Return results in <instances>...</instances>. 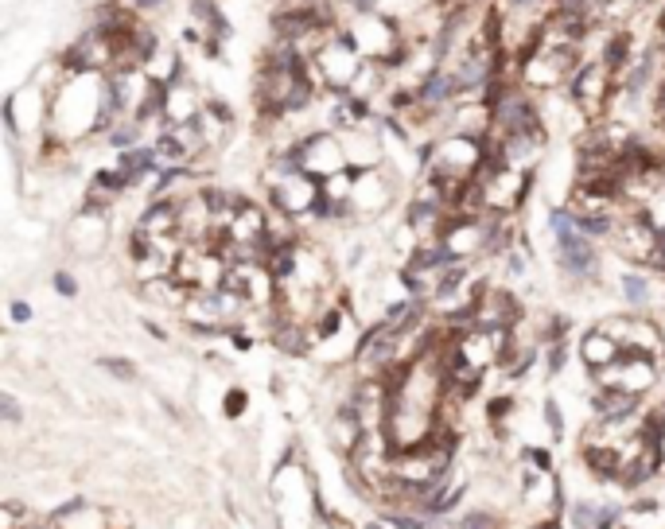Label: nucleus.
I'll return each mask as SVG.
<instances>
[{
    "label": "nucleus",
    "mask_w": 665,
    "mask_h": 529,
    "mask_svg": "<svg viewBox=\"0 0 665 529\" xmlns=\"http://www.w3.org/2000/svg\"><path fill=\"white\" fill-rule=\"evenodd\" d=\"M483 164H486L483 137L452 132V137H444L436 148H432V183L444 187V195H459L475 183Z\"/></svg>",
    "instance_id": "obj_1"
},
{
    "label": "nucleus",
    "mask_w": 665,
    "mask_h": 529,
    "mask_svg": "<svg viewBox=\"0 0 665 529\" xmlns=\"http://www.w3.org/2000/svg\"><path fill=\"white\" fill-rule=\"evenodd\" d=\"M366 66L362 51L354 47L351 36H327L319 47L312 51V74L323 82L327 90H351L354 78H358V70Z\"/></svg>",
    "instance_id": "obj_2"
},
{
    "label": "nucleus",
    "mask_w": 665,
    "mask_h": 529,
    "mask_svg": "<svg viewBox=\"0 0 665 529\" xmlns=\"http://www.w3.org/2000/svg\"><path fill=\"white\" fill-rule=\"evenodd\" d=\"M346 36L354 39V47L362 51V59L370 63H397L405 55V39L397 36V23L385 20V16L370 12V8H358V16L351 20Z\"/></svg>",
    "instance_id": "obj_3"
},
{
    "label": "nucleus",
    "mask_w": 665,
    "mask_h": 529,
    "mask_svg": "<svg viewBox=\"0 0 665 529\" xmlns=\"http://www.w3.org/2000/svg\"><path fill=\"white\" fill-rule=\"evenodd\" d=\"M576 70H580L576 47H556V43H541V39H533L526 59H521V78L533 90H553Z\"/></svg>",
    "instance_id": "obj_4"
},
{
    "label": "nucleus",
    "mask_w": 665,
    "mask_h": 529,
    "mask_svg": "<svg viewBox=\"0 0 665 529\" xmlns=\"http://www.w3.org/2000/svg\"><path fill=\"white\" fill-rule=\"evenodd\" d=\"M595 374H600V390H622V393L638 397L650 390L654 378H658V358L638 354V351H622L611 366L595 370Z\"/></svg>",
    "instance_id": "obj_5"
},
{
    "label": "nucleus",
    "mask_w": 665,
    "mask_h": 529,
    "mask_svg": "<svg viewBox=\"0 0 665 529\" xmlns=\"http://www.w3.org/2000/svg\"><path fill=\"white\" fill-rule=\"evenodd\" d=\"M553 234H556V245H560V264L572 272V277H595L600 261H595V250L587 245V237L580 234L576 218L568 210H553Z\"/></svg>",
    "instance_id": "obj_6"
},
{
    "label": "nucleus",
    "mask_w": 665,
    "mask_h": 529,
    "mask_svg": "<svg viewBox=\"0 0 665 529\" xmlns=\"http://www.w3.org/2000/svg\"><path fill=\"white\" fill-rule=\"evenodd\" d=\"M226 288L242 296L249 308H269V304L280 296L277 277H272L269 264H261V261H253V264H249V261H234V264H230V272H226Z\"/></svg>",
    "instance_id": "obj_7"
},
{
    "label": "nucleus",
    "mask_w": 665,
    "mask_h": 529,
    "mask_svg": "<svg viewBox=\"0 0 665 529\" xmlns=\"http://www.w3.org/2000/svg\"><path fill=\"white\" fill-rule=\"evenodd\" d=\"M300 164L307 176L315 179H331L346 168V144L335 137V132H315V137L300 140Z\"/></svg>",
    "instance_id": "obj_8"
},
{
    "label": "nucleus",
    "mask_w": 665,
    "mask_h": 529,
    "mask_svg": "<svg viewBox=\"0 0 665 529\" xmlns=\"http://www.w3.org/2000/svg\"><path fill=\"white\" fill-rule=\"evenodd\" d=\"M323 179L307 176V171H292V176L277 179L272 183V203L284 218H300V214H312L315 203L323 198Z\"/></svg>",
    "instance_id": "obj_9"
},
{
    "label": "nucleus",
    "mask_w": 665,
    "mask_h": 529,
    "mask_svg": "<svg viewBox=\"0 0 665 529\" xmlns=\"http://www.w3.org/2000/svg\"><path fill=\"white\" fill-rule=\"evenodd\" d=\"M611 86H615V70L603 59L584 63L572 74V97H576V105L584 113H600L607 105V97H611Z\"/></svg>",
    "instance_id": "obj_10"
},
{
    "label": "nucleus",
    "mask_w": 665,
    "mask_h": 529,
    "mask_svg": "<svg viewBox=\"0 0 665 529\" xmlns=\"http://www.w3.org/2000/svg\"><path fill=\"white\" fill-rule=\"evenodd\" d=\"M471 311H475V327H486V331H498V327H514L518 324V300H514L510 292H502V288H483L479 292V300L471 304Z\"/></svg>",
    "instance_id": "obj_11"
},
{
    "label": "nucleus",
    "mask_w": 665,
    "mask_h": 529,
    "mask_svg": "<svg viewBox=\"0 0 665 529\" xmlns=\"http://www.w3.org/2000/svg\"><path fill=\"white\" fill-rule=\"evenodd\" d=\"M603 331H611L615 338L622 343V351H638V354H650V358L661 362V335L658 327L650 324V319H615V324H607Z\"/></svg>",
    "instance_id": "obj_12"
},
{
    "label": "nucleus",
    "mask_w": 665,
    "mask_h": 529,
    "mask_svg": "<svg viewBox=\"0 0 665 529\" xmlns=\"http://www.w3.org/2000/svg\"><path fill=\"white\" fill-rule=\"evenodd\" d=\"M545 148V132H514V137H502L498 140V156H502V164H510V168H521L526 171L529 164L541 156Z\"/></svg>",
    "instance_id": "obj_13"
},
{
    "label": "nucleus",
    "mask_w": 665,
    "mask_h": 529,
    "mask_svg": "<svg viewBox=\"0 0 665 529\" xmlns=\"http://www.w3.org/2000/svg\"><path fill=\"white\" fill-rule=\"evenodd\" d=\"M654 245H658V230H654L646 218L622 222V230H619V250L627 253V257L650 261V257H654Z\"/></svg>",
    "instance_id": "obj_14"
},
{
    "label": "nucleus",
    "mask_w": 665,
    "mask_h": 529,
    "mask_svg": "<svg viewBox=\"0 0 665 529\" xmlns=\"http://www.w3.org/2000/svg\"><path fill=\"white\" fill-rule=\"evenodd\" d=\"M164 121L168 125H187V121H198V97L191 86L183 82H171L164 90Z\"/></svg>",
    "instance_id": "obj_15"
},
{
    "label": "nucleus",
    "mask_w": 665,
    "mask_h": 529,
    "mask_svg": "<svg viewBox=\"0 0 665 529\" xmlns=\"http://www.w3.org/2000/svg\"><path fill=\"white\" fill-rule=\"evenodd\" d=\"M580 354H584V362H587L592 370H603V366H611V362L622 354V343L611 335V331L595 327V331H587V335H584V343H580Z\"/></svg>",
    "instance_id": "obj_16"
},
{
    "label": "nucleus",
    "mask_w": 665,
    "mask_h": 529,
    "mask_svg": "<svg viewBox=\"0 0 665 529\" xmlns=\"http://www.w3.org/2000/svg\"><path fill=\"white\" fill-rule=\"evenodd\" d=\"M486 129H494V105L486 97H475L471 105H459L452 117V132H463V137H483Z\"/></svg>",
    "instance_id": "obj_17"
},
{
    "label": "nucleus",
    "mask_w": 665,
    "mask_h": 529,
    "mask_svg": "<svg viewBox=\"0 0 665 529\" xmlns=\"http://www.w3.org/2000/svg\"><path fill=\"white\" fill-rule=\"evenodd\" d=\"M55 525L59 529H110V514L86 506L82 498H74L70 506H63L59 514H55Z\"/></svg>",
    "instance_id": "obj_18"
},
{
    "label": "nucleus",
    "mask_w": 665,
    "mask_h": 529,
    "mask_svg": "<svg viewBox=\"0 0 665 529\" xmlns=\"http://www.w3.org/2000/svg\"><path fill=\"white\" fill-rule=\"evenodd\" d=\"M140 234L144 237H176L179 234V206H171V203L148 206L144 218H140Z\"/></svg>",
    "instance_id": "obj_19"
},
{
    "label": "nucleus",
    "mask_w": 665,
    "mask_h": 529,
    "mask_svg": "<svg viewBox=\"0 0 665 529\" xmlns=\"http://www.w3.org/2000/svg\"><path fill=\"white\" fill-rule=\"evenodd\" d=\"M351 198L358 203V210H381V206L389 203V183L381 176H358Z\"/></svg>",
    "instance_id": "obj_20"
},
{
    "label": "nucleus",
    "mask_w": 665,
    "mask_h": 529,
    "mask_svg": "<svg viewBox=\"0 0 665 529\" xmlns=\"http://www.w3.org/2000/svg\"><path fill=\"white\" fill-rule=\"evenodd\" d=\"M144 70L152 82H160V86H171V82H179V55L171 51V47H160L156 43V51L144 59Z\"/></svg>",
    "instance_id": "obj_21"
},
{
    "label": "nucleus",
    "mask_w": 665,
    "mask_h": 529,
    "mask_svg": "<svg viewBox=\"0 0 665 529\" xmlns=\"http://www.w3.org/2000/svg\"><path fill=\"white\" fill-rule=\"evenodd\" d=\"M634 401H638V397H630V393H622V390H603L600 397H595V409H600L603 420H622V417H630V412H634Z\"/></svg>",
    "instance_id": "obj_22"
},
{
    "label": "nucleus",
    "mask_w": 665,
    "mask_h": 529,
    "mask_svg": "<svg viewBox=\"0 0 665 529\" xmlns=\"http://www.w3.org/2000/svg\"><path fill=\"white\" fill-rule=\"evenodd\" d=\"M630 47H634V43H630L627 31H615V36L607 39V47H603V63L611 66L615 74L627 70V66H630Z\"/></svg>",
    "instance_id": "obj_23"
},
{
    "label": "nucleus",
    "mask_w": 665,
    "mask_h": 529,
    "mask_svg": "<svg viewBox=\"0 0 665 529\" xmlns=\"http://www.w3.org/2000/svg\"><path fill=\"white\" fill-rule=\"evenodd\" d=\"M650 74H654V51L646 55L642 63H634V66H630V74L622 78V90H627V94H638V90H642L646 82H650Z\"/></svg>",
    "instance_id": "obj_24"
},
{
    "label": "nucleus",
    "mask_w": 665,
    "mask_h": 529,
    "mask_svg": "<svg viewBox=\"0 0 665 529\" xmlns=\"http://www.w3.org/2000/svg\"><path fill=\"white\" fill-rule=\"evenodd\" d=\"M622 296H627V304L642 308V304L650 300V288H646V280H642V277H622Z\"/></svg>",
    "instance_id": "obj_25"
},
{
    "label": "nucleus",
    "mask_w": 665,
    "mask_h": 529,
    "mask_svg": "<svg viewBox=\"0 0 665 529\" xmlns=\"http://www.w3.org/2000/svg\"><path fill=\"white\" fill-rule=\"evenodd\" d=\"M277 346H280V351H288V354H300L304 351V331L292 327V324H284V327L277 331Z\"/></svg>",
    "instance_id": "obj_26"
},
{
    "label": "nucleus",
    "mask_w": 665,
    "mask_h": 529,
    "mask_svg": "<svg viewBox=\"0 0 665 529\" xmlns=\"http://www.w3.org/2000/svg\"><path fill=\"white\" fill-rule=\"evenodd\" d=\"M646 222H650L658 234H665V191H658L650 203H646Z\"/></svg>",
    "instance_id": "obj_27"
},
{
    "label": "nucleus",
    "mask_w": 665,
    "mask_h": 529,
    "mask_svg": "<svg viewBox=\"0 0 665 529\" xmlns=\"http://www.w3.org/2000/svg\"><path fill=\"white\" fill-rule=\"evenodd\" d=\"M564 362H568V346H564V343H553V346H548V374H560Z\"/></svg>",
    "instance_id": "obj_28"
},
{
    "label": "nucleus",
    "mask_w": 665,
    "mask_h": 529,
    "mask_svg": "<svg viewBox=\"0 0 665 529\" xmlns=\"http://www.w3.org/2000/svg\"><path fill=\"white\" fill-rule=\"evenodd\" d=\"M102 366L110 370V374L124 378V382H129V378H137V366H132V362H121V358H102Z\"/></svg>",
    "instance_id": "obj_29"
},
{
    "label": "nucleus",
    "mask_w": 665,
    "mask_h": 529,
    "mask_svg": "<svg viewBox=\"0 0 665 529\" xmlns=\"http://www.w3.org/2000/svg\"><path fill=\"white\" fill-rule=\"evenodd\" d=\"M471 4H475V0H436V8L447 16V20H452V16H463Z\"/></svg>",
    "instance_id": "obj_30"
},
{
    "label": "nucleus",
    "mask_w": 665,
    "mask_h": 529,
    "mask_svg": "<svg viewBox=\"0 0 665 529\" xmlns=\"http://www.w3.org/2000/svg\"><path fill=\"white\" fill-rule=\"evenodd\" d=\"M459 529H494V518L490 514H467L459 522Z\"/></svg>",
    "instance_id": "obj_31"
},
{
    "label": "nucleus",
    "mask_w": 665,
    "mask_h": 529,
    "mask_svg": "<svg viewBox=\"0 0 665 529\" xmlns=\"http://www.w3.org/2000/svg\"><path fill=\"white\" fill-rule=\"evenodd\" d=\"M113 144H117V148H129V144H137V125H121L117 132H113Z\"/></svg>",
    "instance_id": "obj_32"
},
{
    "label": "nucleus",
    "mask_w": 665,
    "mask_h": 529,
    "mask_svg": "<svg viewBox=\"0 0 665 529\" xmlns=\"http://www.w3.org/2000/svg\"><path fill=\"white\" fill-rule=\"evenodd\" d=\"M55 288H59L63 296H74V292H78V284H74L70 272H55Z\"/></svg>",
    "instance_id": "obj_33"
},
{
    "label": "nucleus",
    "mask_w": 665,
    "mask_h": 529,
    "mask_svg": "<svg viewBox=\"0 0 665 529\" xmlns=\"http://www.w3.org/2000/svg\"><path fill=\"white\" fill-rule=\"evenodd\" d=\"M0 412H4V420H20V405H16V397H0Z\"/></svg>",
    "instance_id": "obj_34"
},
{
    "label": "nucleus",
    "mask_w": 665,
    "mask_h": 529,
    "mask_svg": "<svg viewBox=\"0 0 665 529\" xmlns=\"http://www.w3.org/2000/svg\"><path fill=\"white\" fill-rule=\"evenodd\" d=\"M389 522H393L397 529H424V522H420V518H409V514H393Z\"/></svg>",
    "instance_id": "obj_35"
},
{
    "label": "nucleus",
    "mask_w": 665,
    "mask_h": 529,
    "mask_svg": "<svg viewBox=\"0 0 665 529\" xmlns=\"http://www.w3.org/2000/svg\"><path fill=\"white\" fill-rule=\"evenodd\" d=\"M242 405H245V393L242 390H234V393L226 397V412H230V417H238V412H242Z\"/></svg>",
    "instance_id": "obj_36"
},
{
    "label": "nucleus",
    "mask_w": 665,
    "mask_h": 529,
    "mask_svg": "<svg viewBox=\"0 0 665 529\" xmlns=\"http://www.w3.org/2000/svg\"><path fill=\"white\" fill-rule=\"evenodd\" d=\"M545 420H548V428H553V432H560V412H556L553 401H545Z\"/></svg>",
    "instance_id": "obj_37"
},
{
    "label": "nucleus",
    "mask_w": 665,
    "mask_h": 529,
    "mask_svg": "<svg viewBox=\"0 0 665 529\" xmlns=\"http://www.w3.org/2000/svg\"><path fill=\"white\" fill-rule=\"evenodd\" d=\"M12 319H16V324H28V319H31V308L16 300V304H12Z\"/></svg>",
    "instance_id": "obj_38"
},
{
    "label": "nucleus",
    "mask_w": 665,
    "mask_h": 529,
    "mask_svg": "<svg viewBox=\"0 0 665 529\" xmlns=\"http://www.w3.org/2000/svg\"><path fill=\"white\" fill-rule=\"evenodd\" d=\"M335 331H339V316H335V311H327V319L319 324V335H335Z\"/></svg>",
    "instance_id": "obj_39"
},
{
    "label": "nucleus",
    "mask_w": 665,
    "mask_h": 529,
    "mask_svg": "<svg viewBox=\"0 0 665 529\" xmlns=\"http://www.w3.org/2000/svg\"><path fill=\"white\" fill-rule=\"evenodd\" d=\"M529 459H533V463H537V467H541V471H548V467H553V459H548V451H541V448H533V451H529Z\"/></svg>",
    "instance_id": "obj_40"
},
{
    "label": "nucleus",
    "mask_w": 665,
    "mask_h": 529,
    "mask_svg": "<svg viewBox=\"0 0 665 529\" xmlns=\"http://www.w3.org/2000/svg\"><path fill=\"white\" fill-rule=\"evenodd\" d=\"M160 0H124V8H156Z\"/></svg>",
    "instance_id": "obj_41"
},
{
    "label": "nucleus",
    "mask_w": 665,
    "mask_h": 529,
    "mask_svg": "<svg viewBox=\"0 0 665 529\" xmlns=\"http://www.w3.org/2000/svg\"><path fill=\"white\" fill-rule=\"evenodd\" d=\"M537 529H556V522H545V525H537Z\"/></svg>",
    "instance_id": "obj_42"
}]
</instances>
